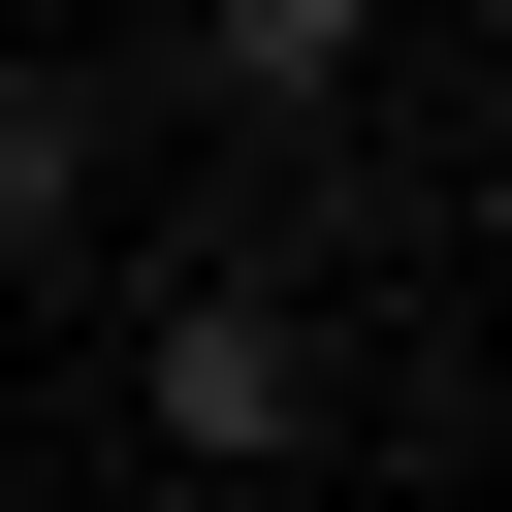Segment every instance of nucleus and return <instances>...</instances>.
<instances>
[{
	"label": "nucleus",
	"mask_w": 512,
	"mask_h": 512,
	"mask_svg": "<svg viewBox=\"0 0 512 512\" xmlns=\"http://www.w3.org/2000/svg\"><path fill=\"white\" fill-rule=\"evenodd\" d=\"M480 192H512V96H480Z\"/></svg>",
	"instance_id": "obj_4"
},
{
	"label": "nucleus",
	"mask_w": 512,
	"mask_h": 512,
	"mask_svg": "<svg viewBox=\"0 0 512 512\" xmlns=\"http://www.w3.org/2000/svg\"><path fill=\"white\" fill-rule=\"evenodd\" d=\"M64 224H96V96L0 64V288H64Z\"/></svg>",
	"instance_id": "obj_2"
},
{
	"label": "nucleus",
	"mask_w": 512,
	"mask_h": 512,
	"mask_svg": "<svg viewBox=\"0 0 512 512\" xmlns=\"http://www.w3.org/2000/svg\"><path fill=\"white\" fill-rule=\"evenodd\" d=\"M352 32H384V0H192V96L288 128V96H352Z\"/></svg>",
	"instance_id": "obj_3"
},
{
	"label": "nucleus",
	"mask_w": 512,
	"mask_h": 512,
	"mask_svg": "<svg viewBox=\"0 0 512 512\" xmlns=\"http://www.w3.org/2000/svg\"><path fill=\"white\" fill-rule=\"evenodd\" d=\"M160 448H192V480H288V448H320V288H256V256L160 288Z\"/></svg>",
	"instance_id": "obj_1"
}]
</instances>
